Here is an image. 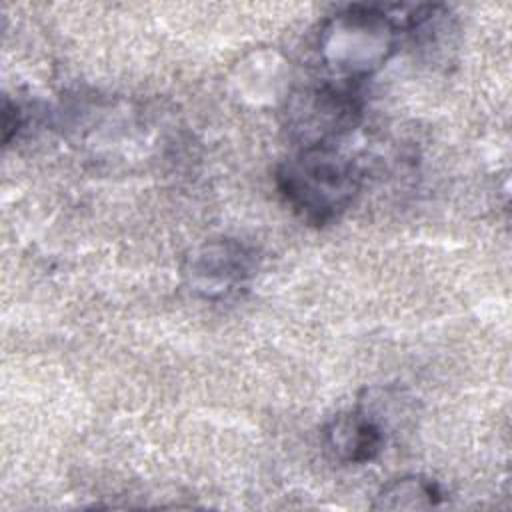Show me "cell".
Segmentation results:
<instances>
[{
  "label": "cell",
  "mask_w": 512,
  "mask_h": 512,
  "mask_svg": "<svg viewBox=\"0 0 512 512\" xmlns=\"http://www.w3.org/2000/svg\"><path fill=\"white\" fill-rule=\"evenodd\" d=\"M402 16L388 8L352 4L326 18L316 34V56L328 80L362 86L396 52Z\"/></svg>",
  "instance_id": "obj_1"
},
{
  "label": "cell",
  "mask_w": 512,
  "mask_h": 512,
  "mask_svg": "<svg viewBox=\"0 0 512 512\" xmlns=\"http://www.w3.org/2000/svg\"><path fill=\"white\" fill-rule=\"evenodd\" d=\"M362 186L360 166L338 146L296 148L276 168V188L290 210L312 226L338 220Z\"/></svg>",
  "instance_id": "obj_2"
},
{
  "label": "cell",
  "mask_w": 512,
  "mask_h": 512,
  "mask_svg": "<svg viewBox=\"0 0 512 512\" xmlns=\"http://www.w3.org/2000/svg\"><path fill=\"white\" fill-rule=\"evenodd\" d=\"M360 86L322 78L294 90L284 106V128L296 148L336 146L362 122Z\"/></svg>",
  "instance_id": "obj_3"
},
{
  "label": "cell",
  "mask_w": 512,
  "mask_h": 512,
  "mask_svg": "<svg viewBox=\"0 0 512 512\" xmlns=\"http://www.w3.org/2000/svg\"><path fill=\"white\" fill-rule=\"evenodd\" d=\"M254 252L234 238L208 240L184 264V278L196 296L222 300L236 294L254 272Z\"/></svg>",
  "instance_id": "obj_4"
},
{
  "label": "cell",
  "mask_w": 512,
  "mask_h": 512,
  "mask_svg": "<svg viewBox=\"0 0 512 512\" xmlns=\"http://www.w3.org/2000/svg\"><path fill=\"white\" fill-rule=\"evenodd\" d=\"M384 430L366 410L336 414L322 432L326 452L344 464L372 462L384 448Z\"/></svg>",
  "instance_id": "obj_5"
},
{
  "label": "cell",
  "mask_w": 512,
  "mask_h": 512,
  "mask_svg": "<svg viewBox=\"0 0 512 512\" xmlns=\"http://www.w3.org/2000/svg\"><path fill=\"white\" fill-rule=\"evenodd\" d=\"M444 498L442 488L438 482L410 474L402 478H394L392 482L384 484L376 498L372 508L376 510H426L440 506Z\"/></svg>",
  "instance_id": "obj_6"
},
{
  "label": "cell",
  "mask_w": 512,
  "mask_h": 512,
  "mask_svg": "<svg viewBox=\"0 0 512 512\" xmlns=\"http://www.w3.org/2000/svg\"><path fill=\"white\" fill-rule=\"evenodd\" d=\"M22 126V112L18 104H12L8 98H4L2 104V142L8 144L12 136L20 130Z\"/></svg>",
  "instance_id": "obj_7"
}]
</instances>
